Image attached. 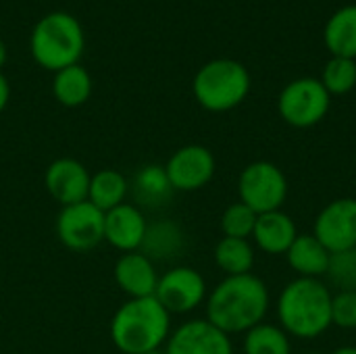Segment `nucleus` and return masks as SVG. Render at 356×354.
Returning a JSON list of instances; mask_svg holds the SVG:
<instances>
[{
	"mask_svg": "<svg viewBox=\"0 0 356 354\" xmlns=\"http://www.w3.org/2000/svg\"><path fill=\"white\" fill-rule=\"evenodd\" d=\"M269 288L254 273L229 275L207 298V321L232 334H246L263 323L269 313Z\"/></svg>",
	"mask_w": 356,
	"mask_h": 354,
	"instance_id": "f257e3e1",
	"label": "nucleus"
},
{
	"mask_svg": "<svg viewBox=\"0 0 356 354\" xmlns=\"http://www.w3.org/2000/svg\"><path fill=\"white\" fill-rule=\"evenodd\" d=\"M332 292L321 280L296 277L277 298V319L288 336L315 340L332 328Z\"/></svg>",
	"mask_w": 356,
	"mask_h": 354,
	"instance_id": "f03ea898",
	"label": "nucleus"
},
{
	"mask_svg": "<svg viewBox=\"0 0 356 354\" xmlns=\"http://www.w3.org/2000/svg\"><path fill=\"white\" fill-rule=\"evenodd\" d=\"M108 334L119 353H154L171 336V315L154 296L129 298L115 311Z\"/></svg>",
	"mask_w": 356,
	"mask_h": 354,
	"instance_id": "7ed1b4c3",
	"label": "nucleus"
},
{
	"mask_svg": "<svg viewBox=\"0 0 356 354\" xmlns=\"http://www.w3.org/2000/svg\"><path fill=\"white\" fill-rule=\"evenodd\" d=\"M86 48V35L81 23L63 10H54L38 21L31 31L29 50L33 61L48 69L60 71L71 65H77Z\"/></svg>",
	"mask_w": 356,
	"mask_h": 354,
	"instance_id": "20e7f679",
	"label": "nucleus"
},
{
	"mask_svg": "<svg viewBox=\"0 0 356 354\" xmlns=\"http://www.w3.org/2000/svg\"><path fill=\"white\" fill-rule=\"evenodd\" d=\"M196 102L211 113L240 106L250 92L248 69L234 58H215L198 69L192 81Z\"/></svg>",
	"mask_w": 356,
	"mask_h": 354,
	"instance_id": "39448f33",
	"label": "nucleus"
},
{
	"mask_svg": "<svg viewBox=\"0 0 356 354\" xmlns=\"http://www.w3.org/2000/svg\"><path fill=\"white\" fill-rule=\"evenodd\" d=\"M240 202L257 215L282 211L288 198V177L271 161H254L246 165L238 177Z\"/></svg>",
	"mask_w": 356,
	"mask_h": 354,
	"instance_id": "423d86ee",
	"label": "nucleus"
},
{
	"mask_svg": "<svg viewBox=\"0 0 356 354\" xmlns=\"http://www.w3.org/2000/svg\"><path fill=\"white\" fill-rule=\"evenodd\" d=\"M332 96L321 83V79L315 77H298L290 81L277 100V108L282 119L298 129L313 127L325 119L330 113Z\"/></svg>",
	"mask_w": 356,
	"mask_h": 354,
	"instance_id": "0eeeda50",
	"label": "nucleus"
},
{
	"mask_svg": "<svg viewBox=\"0 0 356 354\" xmlns=\"http://www.w3.org/2000/svg\"><path fill=\"white\" fill-rule=\"evenodd\" d=\"M56 236L73 252H88L104 240V213L90 200L63 207L56 217Z\"/></svg>",
	"mask_w": 356,
	"mask_h": 354,
	"instance_id": "6e6552de",
	"label": "nucleus"
},
{
	"mask_svg": "<svg viewBox=\"0 0 356 354\" xmlns=\"http://www.w3.org/2000/svg\"><path fill=\"white\" fill-rule=\"evenodd\" d=\"M154 298L169 315H186L207 300V282L200 271L179 265L159 275Z\"/></svg>",
	"mask_w": 356,
	"mask_h": 354,
	"instance_id": "1a4fd4ad",
	"label": "nucleus"
},
{
	"mask_svg": "<svg viewBox=\"0 0 356 354\" xmlns=\"http://www.w3.org/2000/svg\"><path fill=\"white\" fill-rule=\"evenodd\" d=\"M165 171L175 192H196L209 186L217 171V161L207 146L188 144L169 156Z\"/></svg>",
	"mask_w": 356,
	"mask_h": 354,
	"instance_id": "9d476101",
	"label": "nucleus"
},
{
	"mask_svg": "<svg viewBox=\"0 0 356 354\" xmlns=\"http://www.w3.org/2000/svg\"><path fill=\"white\" fill-rule=\"evenodd\" d=\"M313 236L330 250L342 252L356 246V198H336L321 209Z\"/></svg>",
	"mask_w": 356,
	"mask_h": 354,
	"instance_id": "9b49d317",
	"label": "nucleus"
},
{
	"mask_svg": "<svg viewBox=\"0 0 356 354\" xmlns=\"http://www.w3.org/2000/svg\"><path fill=\"white\" fill-rule=\"evenodd\" d=\"M165 354H234L232 338L207 319H192L171 332Z\"/></svg>",
	"mask_w": 356,
	"mask_h": 354,
	"instance_id": "f8f14e48",
	"label": "nucleus"
},
{
	"mask_svg": "<svg viewBox=\"0 0 356 354\" xmlns=\"http://www.w3.org/2000/svg\"><path fill=\"white\" fill-rule=\"evenodd\" d=\"M90 171L83 163L75 159H56L46 167L44 186L50 198H54L60 207L77 204L88 200L90 192Z\"/></svg>",
	"mask_w": 356,
	"mask_h": 354,
	"instance_id": "ddd939ff",
	"label": "nucleus"
},
{
	"mask_svg": "<svg viewBox=\"0 0 356 354\" xmlns=\"http://www.w3.org/2000/svg\"><path fill=\"white\" fill-rule=\"evenodd\" d=\"M146 230L148 221L144 213L131 202H123L104 213V240L123 255L140 250Z\"/></svg>",
	"mask_w": 356,
	"mask_h": 354,
	"instance_id": "4468645a",
	"label": "nucleus"
},
{
	"mask_svg": "<svg viewBox=\"0 0 356 354\" xmlns=\"http://www.w3.org/2000/svg\"><path fill=\"white\" fill-rule=\"evenodd\" d=\"M113 275L119 290L125 292L129 298H148L154 296L156 292V284H159L156 267L140 250L121 255L115 263Z\"/></svg>",
	"mask_w": 356,
	"mask_h": 354,
	"instance_id": "2eb2a0df",
	"label": "nucleus"
},
{
	"mask_svg": "<svg viewBox=\"0 0 356 354\" xmlns=\"http://www.w3.org/2000/svg\"><path fill=\"white\" fill-rule=\"evenodd\" d=\"M296 236H298L296 223L284 211H271L259 215L252 232L254 244L267 255H286L292 242L296 240Z\"/></svg>",
	"mask_w": 356,
	"mask_h": 354,
	"instance_id": "dca6fc26",
	"label": "nucleus"
},
{
	"mask_svg": "<svg viewBox=\"0 0 356 354\" xmlns=\"http://www.w3.org/2000/svg\"><path fill=\"white\" fill-rule=\"evenodd\" d=\"M332 252L313 236V234H298L292 246L286 252L288 265L298 273V277H313L319 280L327 273Z\"/></svg>",
	"mask_w": 356,
	"mask_h": 354,
	"instance_id": "f3484780",
	"label": "nucleus"
},
{
	"mask_svg": "<svg viewBox=\"0 0 356 354\" xmlns=\"http://www.w3.org/2000/svg\"><path fill=\"white\" fill-rule=\"evenodd\" d=\"M184 246H186V234L181 225L163 219V221L148 223L140 250L154 263V261H171L179 257Z\"/></svg>",
	"mask_w": 356,
	"mask_h": 354,
	"instance_id": "a211bd4d",
	"label": "nucleus"
},
{
	"mask_svg": "<svg viewBox=\"0 0 356 354\" xmlns=\"http://www.w3.org/2000/svg\"><path fill=\"white\" fill-rule=\"evenodd\" d=\"M323 40L332 56L356 61V4L338 8L323 29Z\"/></svg>",
	"mask_w": 356,
	"mask_h": 354,
	"instance_id": "6ab92c4d",
	"label": "nucleus"
},
{
	"mask_svg": "<svg viewBox=\"0 0 356 354\" xmlns=\"http://www.w3.org/2000/svg\"><path fill=\"white\" fill-rule=\"evenodd\" d=\"M52 94L67 108L81 106L83 102H88L92 94V77L79 63L67 69H60L54 73Z\"/></svg>",
	"mask_w": 356,
	"mask_h": 354,
	"instance_id": "aec40b11",
	"label": "nucleus"
},
{
	"mask_svg": "<svg viewBox=\"0 0 356 354\" xmlns=\"http://www.w3.org/2000/svg\"><path fill=\"white\" fill-rule=\"evenodd\" d=\"M127 192H129V182L125 179L123 173L115 169H100L90 179L88 200L102 213H108L125 202Z\"/></svg>",
	"mask_w": 356,
	"mask_h": 354,
	"instance_id": "412c9836",
	"label": "nucleus"
},
{
	"mask_svg": "<svg viewBox=\"0 0 356 354\" xmlns=\"http://www.w3.org/2000/svg\"><path fill=\"white\" fill-rule=\"evenodd\" d=\"M165 165H144L134 175V196L144 207H161L173 196Z\"/></svg>",
	"mask_w": 356,
	"mask_h": 354,
	"instance_id": "4be33fe9",
	"label": "nucleus"
},
{
	"mask_svg": "<svg viewBox=\"0 0 356 354\" xmlns=\"http://www.w3.org/2000/svg\"><path fill=\"white\" fill-rule=\"evenodd\" d=\"M215 263L217 267L229 275H246L252 273L254 267V248L248 240L240 238H221L215 246Z\"/></svg>",
	"mask_w": 356,
	"mask_h": 354,
	"instance_id": "5701e85b",
	"label": "nucleus"
},
{
	"mask_svg": "<svg viewBox=\"0 0 356 354\" xmlns=\"http://www.w3.org/2000/svg\"><path fill=\"white\" fill-rule=\"evenodd\" d=\"M244 354H292V342L282 328L263 321L244 334Z\"/></svg>",
	"mask_w": 356,
	"mask_h": 354,
	"instance_id": "b1692460",
	"label": "nucleus"
},
{
	"mask_svg": "<svg viewBox=\"0 0 356 354\" xmlns=\"http://www.w3.org/2000/svg\"><path fill=\"white\" fill-rule=\"evenodd\" d=\"M321 83L330 96H344L356 86V61L344 56H332L321 73Z\"/></svg>",
	"mask_w": 356,
	"mask_h": 354,
	"instance_id": "393cba45",
	"label": "nucleus"
},
{
	"mask_svg": "<svg viewBox=\"0 0 356 354\" xmlns=\"http://www.w3.org/2000/svg\"><path fill=\"white\" fill-rule=\"evenodd\" d=\"M257 219H259V215L250 207H246L244 202H234L221 215V232L225 238L248 240V238H252Z\"/></svg>",
	"mask_w": 356,
	"mask_h": 354,
	"instance_id": "a878e982",
	"label": "nucleus"
},
{
	"mask_svg": "<svg viewBox=\"0 0 356 354\" xmlns=\"http://www.w3.org/2000/svg\"><path fill=\"white\" fill-rule=\"evenodd\" d=\"M325 275L340 292H356V246L342 252H332Z\"/></svg>",
	"mask_w": 356,
	"mask_h": 354,
	"instance_id": "bb28decb",
	"label": "nucleus"
},
{
	"mask_svg": "<svg viewBox=\"0 0 356 354\" xmlns=\"http://www.w3.org/2000/svg\"><path fill=\"white\" fill-rule=\"evenodd\" d=\"M332 325L356 330V292H338L332 296Z\"/></svg>",
	"mask_w": 356,
	"mask_h": 354,
	"instance_id": "cd10ccee",
	"label": "nucleus"
},
{
	"mask_svg": "<svg viewBox=\"0 0 356 354\" xmlns=\"http://www.w3.org/2000/svg\"><path fill=\"white\" fill-rule=\"evenodd\" d=\"M8 98H10V86H8L6 77L2 75V71H0V113L6 108V104H8Z\"/></svg>",
	"mask_w": 356,
	"mask_h": 354,
	"instance_id": "c85d7f7f",
	"label": "nucleus"
},
{
	"mask_svg": "<svg viewBox=\"0 0 356 354\" xmlns=\"http://www.w3.org/2000/svg\"><path fill=\"white\" fill-rule=\"evenodd\" d=\"M332 354H356V346H340Z\"/></svg>",
	"mask_w": 356,
	"mask_h": 354,
	"instance_id": "c756f323",
	"label": "nucleus"
},
{
	"mask_svg": "<svg viewBox=\"0 0 356 354\" xmlns=\"http://www.w3.org/2000/svg\"><path fill=\"white\" fill-rule=\"evenodd\" d=\"M4 63H6V46H4V42L0 40V69H2Z\"/></svg>",
	"mask_w": 356,
	"mask_h": 354,
	"instance_id": "7c9ffc66",
	"label": "nucleus"
},
{
	"mask_svg": "<svg viewBox=\"0 0 356 354\" xmlns=\"http://www.w3.org/2000/svg\"><path fill=\"white\" fill-rule=\"evenodd\" d=\"M144 354H165V353H161V351H154V353H144Z\"/></svg>",
	"mask_w": 356,
	"mask_h": 354,
	"instance_id": "2f4dec72",
	"label": "nucleus"
},
{
	"mask_svg": "<svg viewBox=\"0 0 356 354\" xmlns=\"http://www.w3.org/2000/svg\"><path fill=\"white\" fill-rule=\"evenodd\" d=\"M307 354H319V353H307Z\"/></svg>",
	"mask_w": 356,
	"mask_h": 354,
	"instance_id": "473e14b6",
	"label": "nucleus"
}]
</instances>
